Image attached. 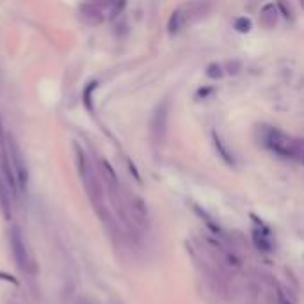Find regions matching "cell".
<instances>
[{
    "mask_svg": "<svg viewBox=\"0 0 304 304\" xmlns=\"http://www.w3.org/2000/svg\"><path fill=\"white\" fill-rule=\"evenodd\" d=\"M263 144L283 159H301V140L294 139L279 128H263Z\"/></svg>",
    "mask_w": 304,
    "mask_h": 304,
    "instance_id": "cell-1",
    "label": "cell"
},
{
    "mask_svg": "<svg viewBox=\"0 0 304 304\" xmlns=\"http://www.w3.org/2000/svg\"><path fill=\"white\" fill-rule=\"evenodd\" d=\"M5 140H7V150H9V160H11V166H13L16 187H20V191H25L28 183V171H27V166H25L24 155H22L16 140L13 139L11 134H5Z\"/></svg>",
    "mask_w": 304,
    "mask_h": 304,
    "instance_id": "cell-2",
    "label": "cell"
},
{
    "mask_svg": "<svg viewBox=\"0 0 304 304\" xmlns=\"http://www.w3.org/2000/svg\"><path fill=\"white\" fill-rule=\"evenodd\" d=\"M167 125H169V102L164 100L157 105L151 116V137L157 144H160L166 139L167 134Z\"/></svg>",
    "mask_w": 304,
    "mask_h": 304,
    "instance_id": "cell-3",
    "label": "cell"
},
{
    "mask_svg": "<svg viewBox=\"0 0 304 304\" xmlns=\"http://www.w3.org/2000/svg\"><path fill=\"white\" fill-rule=\"evenodd\" d=\"M11 248H13V254H14V260L18 263V267L22 271L28 272L30 271V258H28V251L25 248V242H24V237H22V231L18 228H13L11 229Z\"/></svg>",
    "mask_w": 304,
    "mask_h": 304,
    "instance_id": "cell-4",
    "label": "cell"
},
{
    "mask_svg": "<svg viewBox=\"0 0 304 304\" xmlns=\"http://www.w3.org/2000/svg\"><path fill=\"white\" fill-rule=\"evenodd\" d=\"M183 9L187 14V24H194V22H199L210 13L212 2L210 0H192V2L183 5Z\"/></svg>",
    "mask_w": 304,
    "mask_h": 304,
    "instance_id": "cell-5",
    "label": "cell"
},
{
    "mask_svg": "<svg viewBox=\"0 0 304 304\" xmlns=\"http://www.w3.org/2000/svg\"><path fill=\"white\" fill-rule=\"evenodd\" d=\"M185 25H187V14H185L183 5H180V7H176V9L171 13V16H169V22H167L169 34L174 36V34L180 32Z\"/></svg>",
    "mask_w": 304,
    "mask_h": 304,
    "instance_id": "cell-6",
    "label": "cell"
},
{
    "mask_svg": "<svg viewBox=\"0 0 304 304\" xmlns=\"http://www.w3.org/2000/svg\"><path fill=\"white\" fill-rule=\"evenodd\" d=\"M13 191L9 189L7 182H5L2 173H0V206H2L5 219H11V199H13Z\"/></svg>",
    "mask_w": 304,
    "mask_h": 304,
    "instance_id": "cell-7",
    "label": "cell"
},
{
    "mask_svg": "<svg viewBox=\"0 0 304 304\" xmlns=\"http://www.w3.org/2000/svg\"><path fill=\"white\" fill-rule=\"evenodd\" d=\"M277 16H279V11L274 4H265L260 11V25L265 28H272L276 27L277 24Z\"/></svg>",
    "mask_w": 304,
    "mask_h": 304,
    "instance_id": "cell-8",
    "label": "cell"
},
{
    "mask_svg": "<svg viewBox=\"0 0 304 304\" xmlns=\"http://www.w3.org/2000/svg\"><path fill=\"white\" fill-rule=\"evenodd\" d=\"M80 16L82 20H85L87 24L91 25H96L100 24L103 20V14H102V9H100L96 4H85L80 7Z\"/></svg>",
    "mask_w": 304,
    "mask_h": 304,
    "instance_id": "cell-9",
    "label": "cell"
},
{
    "mask_svg": "<svg viewBox=\"0 0 304 304\" xmlns=\"http://www.w3.org/2000/svg\"><path fill=\"white\" fill-rule=\"evenodd\" d=\"M212 139H214V146H216V150H217V153L221 155V159L224 160L226 164L228 166H233L235 164V159H233V155L229 153V150L226 148V144L222 142V139H221L219 136H217L216 132L212 134Z\"/></svg>",
    "mask_w": 304,
    "mask_h": 304,
    "instance_id": "cell-10",
    "label": "cell"
},
{
    "mask_svg": "<svg viewBox=\"0 0 304 304\" xmlns=\"http://www.w3.org/2000/svg\"><path fill=\"white\" fill-rule=\"evenodd\" d=\"M132 212L136 214V217L139 221L148 219V208H146L144 201H142L140 197H134V199H132Z\"/></svg>",
    "mask_w": 304,
    "mask_h": 304,
    "instance_id": "cell-11",
    "label": "cell"
},
{
    "mask_svg": "<svg viewBox=\"0 0 304 304\" xmlns=\"http://www.w3.org/2000/svg\"><path fill=\"white\" fill-rule=\"evenodd\" d=\"M206 77L214 80L222 79V77H224V68L221 64H217V62H212V64H208V68H206Z\"/></svg>",
    "mask_w": 304,
    "mask_h": 304,
    "instance_id": "cell-12",
    "label": "cell"
},
{
    "mask_svg": "<svg viewBox=\"0 0 304 304\" xmlns=\"http://www.w3.org/2000/svg\"><path fill=\"white\" fill-rule=\"evenodd\" d=\"M251 27H253V24H251V20H249L248 16H242V18L235 20V28H237L239 32H242V34L249 32Z\"/></svg>",
    "mask_w": 304,
    "mask_h": 304,
    "instance_id": "cell-13",
    "label": "cell"
},
{
    "mask_svg": "<svg viewBox=\"0 0 304 304\" xmlns=\"http://www.w3.org/2000/svg\"><path fill=\"white\" fill-rule=\"evenodd\" d=\"M265 237L267 235L258 233V231H254V235H253V240H254V244H256L258 248H260V251H271V244L267 242Z\"/></svg>",
    "mask_w": 304,
    "mask_h": 304,
    "instance_id": "cell-14",
    "label": "cell"
},
{
    "mask_svg": "<svg viewBox=\"0 0 304 304\" xmlns=\"http://www.w3.org/2000/svg\"><path fill=\"white\" fill-rule=\"evenodd\" d=\"M96 89V82H91V84H87V89H85V93H84V102L85 105H87L89 111H93V91Z\"/></svg>",
    "mask_w": 304,
    "mask_h": 304,
    "instance_id": "cell-15",
    "label": "cell"
},
{
    "mask_svg": "<svg viewBox=\"0 0 304 304\" xmlns=\"http://www.w3.org/2000/svg\"><path fill=\"white\" fill-rule=\"evenodd\" d=\"M224 68V73H229V75H237V73H240V70H242V62L240 61H229L226 66H222Z\"/></svg>",
    "mask_w": 304,
    "mask_h": 304,
    "instance_id": "cell-16",
    "label": "cell"
},
{
    "mask_svg": "<svg viewBox=\"0 0 304 304\" xmlns=\"http://www.w3.org/2000/svg\"><path fill=\"white\" fill-rule=\"evenodd\" d=\"M0 277H2V279L11 281V283H16V279H13V276H9V274H0Z\"/></svg>",
    "mask_w": 304,
    "mask_h": 304,
    "instance_id": "cell-17",
    "label": "cell"
},
{
    "mask_svg": "<svg viewBox=\"0 0 304 304\" xmlns=\"http://www.w3.org/2000/svg\"><path fill=\"white\" fill-rule=\"evenodd\" d=\"M105 4L111 5V4H117V0H105Z\"/></svg>",
    "mask_w": 304,
    "mask_h": 304,
    "instance_id": "cell-18",
    "label": "cell"
}]
</instances>
